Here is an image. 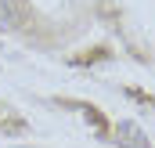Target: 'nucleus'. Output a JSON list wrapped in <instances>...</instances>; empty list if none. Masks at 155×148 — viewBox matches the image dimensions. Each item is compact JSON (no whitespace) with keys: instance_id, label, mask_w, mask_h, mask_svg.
I'll list each match as a JSON object with an SVG mask.
<instances>
[{"instance_id":"obj_1","label":"nucleus","mask_w":155,"mask_h":148,"mask_svg":"<svg viewBox=\"0 0 155 148\" xmlns=\"http://www.w3.org/2000/svg\"><path fill=\"white\" fill-rule=\"evenodd\" d=\"M116 141L123 148H148V137L141 134V126L134 123V119H126V123H119L116 126Z\"/></svg>"}]
</instances>
